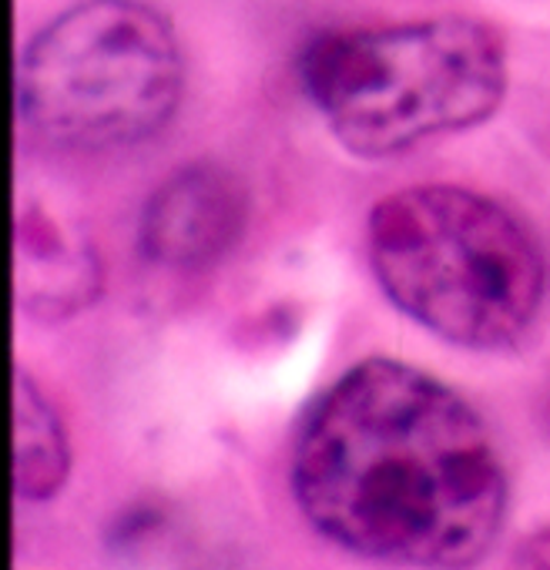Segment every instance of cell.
<instances>
[{"label": "cell", "mask_w": 550, "mask_h": 570, "mask_svg": "<svg viewBox=\"0 0 550 570\" xmlns=\"http://www.w3.org/2000/svg\"><path fill=\"white\" fill-rule=\"evenodd\" d=\"M293 497L330 543L380 563L466 570L507 520V470L480 413L436 376L363 360L303 416Z\"/></svg>", "instance_id": "6da1fadb"}, {"label": "cell", "mask_w": 550, "mask_h": 570, "mask_svg": "<svg viewBox=\"0 0 550 570\" xmlns=\"http://www.w3.org/2000/svg\"><path fill=\"white\" fill-rule=\"evenodd\" d=\"M299 81L346 151L390 158L483 125L507 95V48L473 18L346 28L306 45Z\"/></svg>", "instance_id": "3957f363"}, {"label": "cell", "mask_w": 550, "mask_h": 570, "mask_svg": "<svg viewBox=\"0 0 550 570\" xmlns=\"http://www.w3.org/2000/svg\"><path fill=\"white\" fill-rule=\"evenodd\" d=\"M507 570H550V523L533 527L520 537Z\"/></svg>", "instance_id": "ba28073f"}, {"label": "cell", "mask_w": 550, "mask_h": 570, "mask_svg": "<svg viewBox=\"0 0 550 570\" xmlns=\"http://www.w3.org/2000/svg\"><path fill=\"white\" fill-rule=\"evenodd\" d=\"M98 293L88 245L68 238L51 215L31 208L18 218V299L41 320H65Z\"/></svg>", "instance_id": "8992f818"}, {"label": "cell", "mask_w": 550, "mask_h": 570, "mask_svg": "<svg viewBox=\"0 0 550 570\" xmlns=\"http://www.w3.org/2000/svg\"><path fill=\"white\" fill-rule=\"evenodd\" d=\"M181 48L145 0H81L18 61L21 125L71 151H108L158 135L181 101Z\"/></svg>", "instance_id": "277c9868"}, {"label": "cell", "mask_w": 550, "mask_h": 570, "mask_svg": "<svg viewBox=\"0 0 550 570\" xmlns=\"http://www.w3.org/2000/svg\"><path fill=\"white\" fill-rule=\"evenodd\" d=\"M245 228V191L218 165H185L148 198L138 222L145 258L171 272L215 265Z\"/></svg>", "instance_id": "5b68a950"}, {"label": "cell", "mask_w": 550, "mask_h": 570, "mask_svg": "<svg viewBox=\"0 0 550 570\" xmlns=\"http://www.w3.org/2000/svg\"><path fill=\"white\" fill-rule=\"evenodd\" d=\"M71 473V440L41 386L18 370L14 380V493L24 503L55 500Z\"/></svg>", "instance_id": "52a82bcc"}, {"label": "cell", "mask_w": 550, "mask_h": 570, "mask_svg": "<svg viewBox=\"0 0 550 570\" xmlns=\"http://www.w3.org/2000/svg\"><path fill=\"white\" fill-rule=\"evenodd\" d=\"M370 265L390 303L450 346H520L547 296L537 238L500 202L456 185H413L373 205Z\"/></svg>", "instance_id": "7a4b0ae2"}]
</instances>
